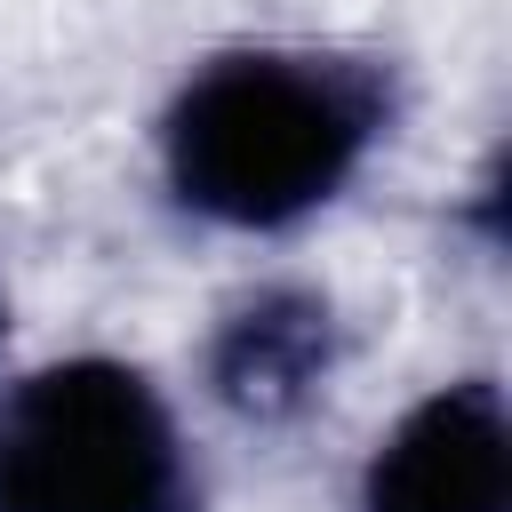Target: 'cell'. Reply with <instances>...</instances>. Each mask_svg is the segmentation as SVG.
Masks as SVG:
<instances>
[{
    "label": "cell",
    "mask_w": 512,
    "mask_h": 512,
    "mask_svg": "<svg viewBox=\"0 0 512 512\" xmlns=\"http://www.w3.org/2000/svg\"><path fill=\"white\" fill-rule=\"evenodd\" d=\"M176 400L120 352L40 360L0 392V512H200Z\"/></svg>",
    "instance_id": "obj_2"
},
{
    "label": "cell",
    "mask_w": 512,
    "mask_h": 512,
    "mask_svg": "<svg viewBox=\"0 0 512 512\" xmlns=\"http://www.w3.org/2000/svg\"><path fill=\"white\" fill-rule=\"evenodd\" d=\"M392 120L400 88L376 56L320 40H240L176 80L152 160L160 192L192 224L272 240L328 216L376 168Z\"/></svg>",
    "instance_id": "obj_1"
},
{
    "label": "cell",
    "mask_w": 512,
    "mask_h": 512,
    "mask_svg": "<svg viewBox=\"0 0 512 512\" xmlns=\"http://www.w3.org/2000/svg\"><path fill=\"white\" fill-rule=\"evenodd\" d=\"M352 512H512V416L488 368L416 392L368 448Z\"/></svg>",
    "instance_id": "obj_3"
},
{
    "label": "cell",
    "mask_w": 512,
    "mask_h": 512,
    "mask_svg": "<svg viewBox=\"0 0 512 512\" xmlns=\"http://www.w3.org/2000/svg\"><path fill=\"white\" fill-rule=\"evenodd\" d=\"M344 360V320L336 296L312 280H256L248 296H232L200 344V376L208 400L240 424H296Z\"/></svg>",
    "instance_id": "obj_4"
},
{
    "label": "cell",
    "mask_w": 512,
    "mask_h": 512,
    "mask_svg": "<svg viewBox=\"0 0 512 512\" xmlns=\"http://www.w3.org/2000/svg\"><path fill=\"white\" fill-rule=\"evenodd\" d=\"M0 344H8V288H0Z\"/></svg>",
    "instance_id": "obj_5"
}]
</instances>
